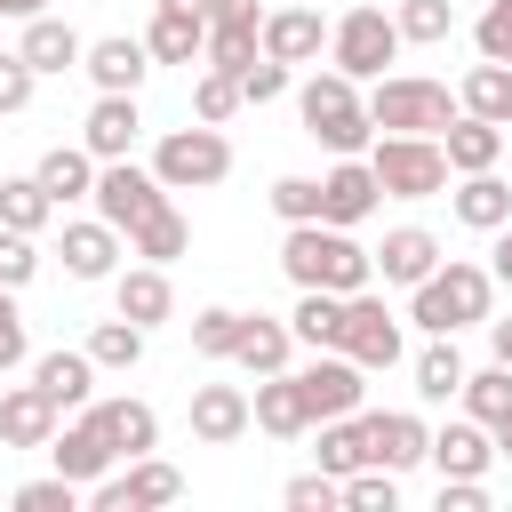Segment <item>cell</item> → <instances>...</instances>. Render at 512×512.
Returning a JSON list of instances; mask_svg holds the SVG:
<instances>
[{
  "mask_svg": "<svg viewBox=\"0 0 512 512\" xmlns=\"http://www.w3.org/2000/svg\"><path fill=\"white\" fill-rule=\"evenodd\" d=\"M136 136H144V104H136V96L96 88V104H88V120H80V144H88L96 160H128V152H136Z\"/></svg>",
  "mask_w": 512,
  "mask_h": 512,
  "instance_id": "obj_19",
  "label": "cell"
},
{
  "mask_svg": "<svg viewBox=\"0 0 512 512\" xmlns=\"http://www.w3.org/2000/svg\"><path fill=\"white\" fill-rule=\"evenodd\" d=\"M288 352H296L288 320H272V312H240V336H232V368H248V376H280V368H288Z\"/></svg>",
  "mask_w": 512,
  "mask_h": 512,
  "instance_id": "obj_27",
  "label": "cell"
},
{
  "mask_svg": "<svg viewBox=\"0 0 512 512\" xmlns=\"http://www.w3.org/2000/svg\"><path fill=\"white\" fill-rule=\"evenodd\" d=\"M456 112H480V120H504L512 128V64H472L464 80H456Z\"/></svg>",
  "mask_w": 512,
  "mask_h": 512,
  "instance_id": "obj_35",
  "label": "cell"
},
{
  "mask_svg": "<svg viewBox=\"0 0 512 512\" xmlns=\"http://www.w3.org/2000/svg\"><path fill=\"white\" fill-rule=\"evenodd\" d=\"M456 400H464V416H472V424H496V416L512 408V368H504V360H488V368H464Z\"/></svg>",
  "mask_w": 512,
  "mask_h": 512,
  "instance_id": "obj_39",
  "label": "cell"
},
{
  "mask_svg": "<svg viewBox=\"0 0 512 512\" xmlns=\"http://www.w3.org/2000/svg\"><path fill=\"white\" fill-rule=\"evenodd\" d=\"M56 216H64V208L40 192V176H0V224H8V232H32V240H40Z\"/></svg>",
  "mask_w": 512,
  "mask_h": 512,
  "instance_id": "obj_38",
  "label": "cell"
},
{
  "mask_svg": "<svg viewBox=\"0 0 512 512\" xmlns=\"http://www.w3.org/2000/svg\"><path fill=\"white\" fill-rule=\"evenodd\" d=\"M32 176H40V192H48L56 208H72V200L96 192V152H88V144H48Z\"/></svg>",
  "mask_w": 512,
  "mask_h": 512,
  "instance_id": "obj_30",
  "label": "cell"
},
{
  "mask_svg": "<svg viewBox=\"0 0 512 512\" xmlns=\"http://www.w3.org/2000/svg\"><path fill=\"white\" fill-rule=\"evenodd\" d=\"M376 136H440L456 120V88L448 80H424V72H376L360 88Z\"/></svg>",
  "mask_w": 512,
  "mask_h": 512,
  "instance_id": "obj_4",
  "label": "cell"
},
{
  "mask_svg": "<svg viewBox=\"0 0 512 512\" xmlns=\"http://www.w3.org/2000/svg\"><path fill=\"white\" fill-rule=\"evenodd\" d=\"M488 304H496V280H488V264H472V256H440V264L408 288V320H416L424 336L488 328Z\"/></svg>",
  "mask_w": 512,
  "mask_h": 512,
  "instance_id": "obj_3",
  "label": "cell"
},
{
  "mask_svg": "<svg viewBox=\"0 0 512 512\" xmlns=\"http://www.w3.org/2000/svg\"><path fill=\"white\" fill-rule=\"evenodd\" d=\"M312 8H320V0H312Z\"/></svg>",
  "mask_w": 512,
  "mask_h": 512,
  "instance_id": "obj_61",
  "label": "cell"
},
{
  "mask_svg": "<svg viewBox=\"0 0 512 512\" xmlns=\"http://www.w3.org/2000/svg\"><path fill=\"white\" fill-rule=\"evenodd\" d=\"M488 280H496V288H512V224H496V232H488Z\"/></svg>",
  "mask_w": 512,
  "mask_h": 512,
  "instance_id": "obj_55",
  "label": "cell"
},
{
  "mask_svg": "<svg viewBox=\"0 0 512 512\" xmlns=\"http://www.w3.org/2000/svg\"><path fill=\"white\" fill-rule=\"evenodd\" d=\"M376 208H384V184H376L368 152H344V160L320 176V224H344V232H360Z\"/></svg>",
  "mask_w": 512,
  "mask_h": 512,
  "instance_id": "obj_14",
  "label": "cell"
},
{
  "mask_svg": "<svg viewBox=\"0 0 512 512\" xmlns=\"http://www.w3.org/2000/svg\"><path fill=\"white\" fill-rule=\"evenodd\" d=\"M112 312H120V320H136V328L152 336V328L176 312L168 264H144V256H136V264H120V272H112Z\"/></svg>",
  "mask_w": 512,
  "mask_h": 512,
  "instance_id": "obj_18",
  "label": "cell"
},
{
  "mask_svg": "<svg viewBox=\"0 0 512 512\" xmlns=\"http://www.w3.org/2000/svg\"><path fill=\"white\" fill-rule=\"evenodd\" d=\"M472 48H480L488 64H512V0H488V8H480V24H472Z\"/></svg>",
  "mask_w": 512,
  "mask_h": 512,
  "instance_id": "obj_50",
  "label": "cell"
},
{
  "mask_svg": "<svg viewBox=\"0 0 512 512\" xmlns=\"http://www.w3.org/2000/svg\"><path fill=\"white\" fill-rule=\"evenodd\" d=\"M200 40H208V16H184V8H152L144 24L152 64H200Z\"/></svg>",
  "mask_w": 512,
  "mask_h": 512,
  "instance_id": "obj_31",
  "label": "cell"
},
{
  "mask_svg": "<svg viewBox=\"0 0 512 512\" xmlns=\"http://www.w3.org/2000/svg\"><path fill=\"white\" fill-rule=\"evenodd\" d=\"M360 432H368V464H384V472H416L432 448V424L416 408H368Z\"/></svg>",
  "mask_w": 512,
  "mask_h": 512,
  "instance_id": "obj_15",
  "label": "cell"
},
{
  "mask_svg": "<svg viewBox=\"0 0 512 512\" xmlns=\"http://www.w3.org/2000/svg\"><path fill=\"white\" fill-rule=\"evenodd\" d=\"M368 168H376L384 200H440V192H448V152H440V136H376V144H368Z\"/></svg>",
  "mask_w": 512,
  "mask_h": 512,
  "instance_id": "obj_5",
  "label": "cell"
},
{
  "mask_svg": "<svg viewBox=\"0 0 512 512\" xmlns=\"http://www.w3.org/2000/svg\"><path fill=\"white\" fill-rule=\"evenodd\" d=\"M152 8H184V16H208V0H152Z\"/></svg>",
  "mask_w": 512,
  "mask_h": 512,
  "instance_id": "obj_60",
  "label": "cell"
},
{
  "mask_svg": "<svg viewBox=\"0 0 512 512\" xmlns=\"http://www.w3.org/2000/svg\"><path fill=\"white\" fill-rule=\"evenodd\" d=\"M296 120H304V136L320 144V152H368L376 144V120H368V104H360V80L352 72H320V64H304V80H296Z\"/></svg>",
  "mask_w": 512,
  "mask_h": 512,
  "instance_id": "obj_2",
  "label": "cell"
},
{
  "mask_svg": "<svg viewBox=\"0 0 512 512\" xmlns=\"http://www.w3.org/2000/svg\"><path fill=\"white\" fill-rule=\"evenodd\" d=\"M80 352L96 360V376H128V368L144 360V328L112 312V320H96V328H88V344H80Z\"/></svg>",
  "mask_w": 512,
  "mask_h": 512,
  "instance_id": "obj_37",
  "label": "cell"
},
{
  "mask_svg": "<svg viewBox=\"0 0 512 512\" xmlns=\"http://www.w3.org/2000/svg\"><path fill=\"white\" fill-rule=\"evenodd\" d=\"M392 56H400V24H392V8L360 0V8H344V16L328 24V64H336V72H352L360 88H368Z\"/></svg>",
  "mask_w": 512,
  "mask_h": 512,
  "instance_id": "obj_6",
  "label": "cell"
},
{
  "mask_svg": "<svg viewBox=\"0 0 512 512\" xmlns=\"http://www.w3.org/2000/svg\"><path fill=\"white\" fill-rule=\"evenodd\" d=\"M368 256H376V280H384V288H416V280L440 264V232H424V224H392L384 248H368Z\"/></svg>",
  "mask_w": 512,
  "mask_h": 512,
  "instance_id": "obj_22",
  "label": "cell"
},
{
  "mask_svg": "<svg viewBox=\"0 0 512 512\" xmlns=\"http://www.w3.org/2000/svg\"><path fill=\"white\" fill-rule=\"evenodd\" d=\"M232 112H240V72H216V64H200V80H192V120L224 128Z\"/></svg>",
  "mask_w": 512,
  "mask_h": 512,
  "instance_id": "obj_42",
  "label": "cell"
},
{
  "mask_svg": "<svg viewBox=\"0 0 512 512\" xmlns=\"http://www.w3.org/2000/svg\"><path fill=\"white\" fill-rule=\"evenodd\" d=\"M32 384L56 400V416H80V408L96 400V360H88L80 344H56V352L32 360Z\"/></svg>",
  "mask_w": 512,
  "mask_h": 512,
  "instance_id": "obj_21",
  "label": "cell"
},
{
  "mask_svg": "<svg viewBox=\"0 0 512 512\" xmlns=\"http://www.w3.org/2000/svg\"><path fill=\"white\" fill-rule=\"evenodd\" d=\"M256 56H264L256 48V24H208V40H200V64H216V72H240Z\"/></svg>",
  "mask_w": 512,
  "mask_h": 512,
  "instance_id": "obj_43",
  "label": "cell"
},
{
  "mask_svg": "<svg viewBox=\"0 0 512 512\" xmlns=\"http://www.w3.org/2000/svg\"><path fill=\"white\" fill-rule=\"evenodd\" d=\"M40 272V248H32V232H8L0 224V288H24Z\"/></svg>",
  "mask_w": 512,
  "mask_h": 512,
  "instance_id": "obj_51",
  "label": "cell"
},
{
  "mask_svg": "<svg viewBox=\"0 0 512 512\" xmlns=\"http://www.w3.org/2000/svg\"><path fill=\"white\" fill-rule=\"evenodd\" d=\"M280 504H288V512H336V504H344V480H336V472H296V480L280 488Z\"/></svg>",
  "mask_w": 512,
  "mask_h": 512,
  "instance_id": "obj_49",
  "label": "cell"
},
{
  "mask_svg": "<svg viewBox=\"0 0 512 512\" xmlns=\"http://www.w3.org/2000/svg\"><path fill=\"white\" fill-rule=\"evenodd\" d=\"M80 496H88L96 512H152V504H176V496H184V472H176L168 456H128L120 472L88 480Z\"/></svg>",
  "mask_w": 512,
  "mask_h": 512,
  "instance_id": "obj_8",
  "label": "cell"
},
{
  "mask_svg": "<svg viewBox=\"0 0 512 512\" xmlns=\"http://www.w3.org/2000/svg\"><path fill=\"white\" fill-rule=\"evenodd\" d=\"M48 464H56L64 480H80V488H88V480H104V472L120 464V448H112V432H104L96 400H88L72 424H56V432H48Z\"/></svg>",
  "mask_w": 512,
  "mask_h": 512,
  "instance_id": "obj_12",
  "label": "cell"
},
{
  "mask_svg": "<svg viewBox=\"0 0 512 512\" xmlns=\"http://www.w3.org/2000/svg\"><path fill=\"white\" fill-rule=\"evenodd\" d=\"M488 432H496V456H512V408H504V416H496Z\"/></svg>",
  "mask_w": 512,
  "mask_h": 512,
  "instance_id": "obj_59",
  "label": "cell"
},
{
  "mask_svg": "<svg viewBox=\"0 0 512 512\" xmlns=\"http://www.w3.org/2000/svg\"><path fill=\"white\" fill-rule=\"evenodd\" d=\"M256 48L304 72V64H320V56H328V16H320L312 0H288V8H264V24H256Z\"/></svg>",
  "mask_w": 512,
  "mask_h": 512,
  "instance_id": "obj_13",
  "label": "cell"
},
{
  "mask_svg": "<svg viewBox=\"0 0 512 512\" xmlns=\"http://www.w3.org/2000/svg\"><path fill=\"white\" fill-rule=\"evenodd\" d=\"M336 352L376 376V368H400V360H408V336H400V320L384 312V296L360 288V296H344V336H336Z\"/></svg>",
  "mask_w": 512,
  "mask_h": 512,
  "instance_id": "obj_11",
  "label": "cell"
},
{
  "mask_svg": "<svg viewBox=\"0 0 512 512\" xmlns=\"http://www.w3.org/2000/svg\"><path fill=\"white\" fill-rule=\"evenodd\" d=\"M232 336H240V312H232V304L192 312V352H200V360H232Z\"/></svg>",
  "mask_w": 512,
  "mask_h": 512,
  "instance_id": "obj_47",
  "label": "cell"
},
{
  "mask_svg": "<svg viewBox=\"0 0 512 512\" xmlns=\"http://www.w3.org/2000/svg\"><path fill=\"white\" fill-rule=\"evenodd\" d=\"M344 504L352 512H400V472H384V464L344 472Z\"/></svg>",
  "mask_w": 512,
  "mask_h": 512,
  "instance_id": "obj_44",
  "label": "cell"
},
{
  "mask_svg": "<svg viewBox=\"0 0 512 512\" xmlns=\"http://www.w3.org/2000/svg\"><path fill=\"white\" fill-rule=\"evenodd\" d=\"M8 504H16V512H80V480L48 472V480H24V488H16Z\"/></svg>",
  "mask_w": 512,
  "mask_h": 512,
  "instance_id": "obj_48",
  "label": "cell"
},
{
  "mask_svg": "<svg viewBox=\"0 0 512 512\" xmlns=\"http://www.w3.org/2000/svg\"><path fill=\"white\" fill-rule=\"evenodd\" d=\"M80 72H88L96 88H112V96H136V88H144V72H152V48H144V40H128V32H104V40H88V48H80Z\"/></svg>",
  "mask_w": 512,
  "mask_h": 512,
  "instance_id": "obj_20",
  "label": "cell"
},
{
  "mask_svg": "<svg viewBox=\"0 0 512 512\" xmlns=\"http://www.w3.org/2000/svg\"><path fill=\"white\" fill-rule=\"evenodd\" d=\"M408 376H416V400L448 408L456 384H464V352H456V336H424V352L408 360Z\"/></svg>",
  "mask_w": 512,
  "mask_h": 512,
  "instance_id": "obj_33",
  "label": "cell"
},
{
  "mask_svg": "<svg viewBox=\"0 0 512 512\" xmlns=\"http://www.w3.org/2000/svg\"><path fill=\"white\" fill-rule=\"evenodd\" d=\"M32 360V336H24V312H16V288H0V376Z\"/></svg>",
  "mask_w": 512,
  "mask_h": 512,
  "instance_id": "obj_52",
  "label": "cell"
},
{
  "mask_svg": "<svg viewBox=\"0 0 512 512\" xmlns=\"http://www.w3.org/2000/svg\"><path fill=\"white\" fill-rule=\"evenodd\" d=\"M392 24H400V48H440V40L456 32V8H448V0H400Z\"/></svg>",
  "mask_w": 512,
  "mask_h": 512,
  "instance_id": "obj_41",
  "label": "cell"
},
{
  "mask_svg": "<svg viewBox=\"0 0 512 512\" xmlns=\"http://www.w3.org/2000/svg\"><path fill=\"white\" fill-rule=\"evenodd\" d=\"M296 376V392H304V416L312 424H328V416H360V400H368V368L360 360H344L336 344L328 352H312L304 368H288Z\"/></svg>",
  "mask_w": 512,
  "mask_h": 512,
  "instance_id": "obj_9",
  "label": "cell"
},
{
  "mask_svg": "<svg viewBox=\"0 0 512 512\" xmlns=\"http://www.w3.org/2000/svg\"><path fill=\"white\" fill-rule=\"evenodd\" d=\"M120 232L104 224V216H64V240H56V256H64V280H112L120 272Z\"/></svg>",
  "mask_w": 512,
  "mask_h": 512,
  "instance_id": "obj_17",
  "label": "cell"
},
{
  "mask_svg": "<svg viewBox=\"0 0 512 512\" xmlns=\"http://www.w3.org/2000/svg\"><path fill=\"white\" fill-rule=\"evenodd\" d=\"M488 360H504V368H512V320H488Z\"/></svg>",
  "mask_w": 512,
  "mask_h": 512,
  "instance_id": "obj_57",
  "label": "cell"
},
{
  "mask_svg": "<svg viewBox=\"0 0 512 512\" xmlns=\"http://www.w3.org/2000/svg\"><path fill=\"white\" fill-rule=\"evenodd\" d=\"M424 464H432L440 480H488V464H496V432L472 424V416H448V424L432 432Z\"/></svg>",
  "mask_w": 512,
  "mask_h": 512,
  "instance_id": "obj_16",
  "label": "cell"
},
{
  "mask_svg": "<svg viewBox=\"0 0 512 512\" xmlns=\"http://www.w3.org/2000/svg\"><path fill=\"white\" fill-rule=\"evenodd\" d=\"M288 336H296L304 352H328V344L344 336V296H336V288H296V312H288Z\"/></svg>",
  "mask_w": 512,
  "mask_h": 512,
  "instance_id": "obj_32",
  "label": "cell"
},
{
  "mask_svg": "<svg viewBox=\"0 0 512 512\" xmlns=\"http://www.w3.org/2000/svg\"><path fill=\"white\" fill-rule=\"evenodd\" d=\"M56 424H64V416H56V400H48L40 384H8V392H0V448H48Z\"/></svg>",
  "mask_w": 512,
  "mask_h": 512,
  "instance_id": "obj_25",
  "label": "cell"
},
{
  "mask_svg": "<svg viewBox=\"0 0 512 512\" xmlns=\"http://www.w3.org/2000/svg\"><path fill=\"white\" fill-rule=\"evenodd\" d=\"M440 512H488V480H440Z\"/></svg>",
  "mask_w": 512,
  "mask_h": 512,
  "instance_id": "obj_54",
  "label": "cell"
},
{
  "mask_svg": "<svg viewBox=\"0 0 512 512\" xmlns=\"http://www.w3.org/2000/svg\"><path fill=\"white\" fill-rule=\"evenodd\" d=\"M248 424H256V432H272V440H304V432H312L304 392H296V376H288V368H280V376H256V392H248Z\"/></svg>",
  "mask_w": 512,
  "mask_h": 512,
  "instance_id": "obj_24",
  "label": "cell"
},
{
  "mask_svg": "<svg viewBox=\"0 0 512 512\" xmlns=\"http://www.w3.org/2000/svg\"><path fill=\"white\" fill-rule=\"evenodd\" d=\"M88 200H96V216L128 240V232L168 200V184H160L152 168H136V160H96V192H88Z\"/></svg>",
  "mask_w": 512,
  "mask_h": 512,
  "instance_id": "obj_10",
  "label": "cell"
},
{
  "mask_svg": "<svg viewBox=\"0 0 512 512\" xmlns=\"http://www.w3.org/2000/svg\"><path fill=\"white\" fill-rule=\"evenodd\" d=\"M184 248H192V224L176 216V200H160V208L128 232V256H144V264H176Z\"/></svg>",
  "mask_w": 512,
  "mask_h": 512,
  "instance_id": "obj_36",
  "label": "cell"
},
{
  "mask_svg": "<svg viewBox=\"0 0 512 512\" xmlns=\"http://www.w3.org/2000/svg\"><path fill=\"white\" fill-rule=\"evenodd\" d=\"M208 24H264L256 0H208Z\"/></svg>",
  "mask_w": 512,
  "mask_h": 512,
  "instance_id": "obj_56",
  "label": "cell"
},
{
  "mask_svg": "<svg viewBox=\"0 0 512 512\" xmlns=\"http://www.w3.org/2000/svg\"><path fill=\"white\" fill-rule=\"evenodd\" d=\"M96 416H104V432H112L120 464L160 448V416H152V400H128V392H120V400H96Z\"/></svg>",
  "mask_w": 512,
  "mask_h": 512,
  "instance_id": "obj_34",
  "label": "cell"
},
{
  "mask_svg": "<svg viewBox=\"0 0 512 512\" xmlns=\"http://www.w3.org/2000/svg\"><path fill=\"white\" fill-rule=\"evenodd\" d=\"M248 432V392L240 384H200L192 392V440L200 448H232Z\"/></svg>",
  "mask_w": 512,
  "mask_h": 512,
  "instance_id": "obj_28",
  "label": "cell"
},
{
  "mask_svg": "<svg viewBox=\"0 0 512 512\" xmlns=\"http://www.w3.org/2000/svg\"><path fill=\"white\" fill-rule=\"evenodd\" d=\"M440 152H448V176H480L504 160V120H480V112H456L440 128Z\"/></svg>",
  "mask_w": 512,
  "mask_h": 512,
  "instance_id": "obj_23",
  "label": "cell"
},
{
  "mask_svg": "<svg viewBox=\"0 0 512 512\" xmlns=\"http://www.w3.org/2000/svg\"><path fill=\"white\" fill-rule=\"evenodd\" d=\"M280 272H288L296 288H336V296L376 288V256H368L344 224H320V216L280 232Z\"/></svg>",
  "mask_w": 512,
  "mask_h": 512,
  "instance_id": "obj_1",
  "label": "cell"
},
{
  "mask_svg": "<svg viewBox=\"0 0 512 512\" xmlns=\"http://www.w3.org/2000/svg\"><path fill=\"white\" fill-rule=\"evenodd\" d=\"M40 8H48V0H0V16H8V24H24V16H40Z\"/></svg>",
  "mask_w": 512,
  "mask_h": 512,
  "instance_id": "obj_58",
  "label": "cell"
},
{
  "mask_svg": "<svg viewBox=\"0 0 512 512\" xmlns=\"http://www.w3.org/2000/svg\"><path fill=\"white\" fill-rule=\"evenodd\" d=\"M32 88H40V72H32L16 48H0V112H24V104H32Z\"/></svg>",
  "mask_w": 512,
  "mask_h": 512,
  "instance_id": "obj_53",
  "label": "cell"
},
{
  "mask_svg": "<svg viewBox=\"0 0 512 512\" xmlns=\"http://www.w3.org/2000/svg\"><path fill=\"white\" fill-rule=\"evenodd\" d=\"M152 176L168 184V192H208V184H224L232 176V144H224V128H168L160 144H152Z\"/></svg>",
  "mask_w": 512,
  "mask_h": 512,
  "instance_id": "obj_7",
  "label": "cell"
},
{
  "mask_svg": "<svg viewBox=\"0 0 512 512\" xmlns=\"http://www.w3.org/2000/svg\"><path fill=\"white\" fill-rule=\"evenodd\" d=\"M264 200H272L280 224H312V216H320V176H272Z\"/></svg>",
  "mask_w": 512,
  "mask_h": 512,
  "instance_id": "obj_46",
  "label": "cell"
},
{
  "mask_svg": "<svg viewBox=\"0 0 512 512\" xmlns=\"http://www.w3.org/2000/svg\"><path fill=\"white\" fill-rule=\"evenodd\" d=\"M80 48H88V40H80V32L64 24V16H48V8H40V16H24V40H16V56H24V64L40 72V80L72 72V64H80Z\"/></svg>",
  "mask_w": 512,
  "mask_h": 512,
  "instance_id": "obj_26",
  "label": "cell"
},
{
  "mask_svg": "<svg viewBox=\"0 0 512 512\" xmlns=\"http://www.w3.org/2000/svg\"><path fill=\"white\" fill-rule=\"evenodd\" d=\"M288 88H296V64H280V56L240 64V104H280Z\"/></svg>",
  "mask_w": 512,
  "mask_h": 512,
  "instance_id": "obj_45",
  "label": "cell"
},
{
  "mask_svg": "<svg viewBox=\"0 0 512 512\" xmlns=\"http://www.w3.org/2000/svg\"><path fill=\"white\" fill-rule=\"evenodd\" d=\"M312 432H320V448H312V456H320V472H336V480H344V472H360V464H368V432H360V416H328V424H312Z\"/></svg>",
  "mask_w": 512,
  "mask_h": 512,
  "instance_id": "obj_40",
  "label": "cell"
},
{
  "mask_svg": "<svg viewBox=\"0 0 512 512\" xmlns=\"http://www.w3.org/2000/svg\"><path fill=\"white\" fill-rule=\"evenodd\" d=\"M448 216H456L464 232H496V224H512V184H504L496 168H480V176H464V184L448 192Z\"/></svg>",
  "mask_w": 512,
  "mask_h": 512,
  "instance_id": "obj_29",
  "label": "cell"
}]
</instances>
